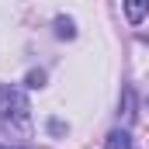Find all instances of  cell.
<instances>
[{
    "instance_id": "4",
    "label": "cell",
    "mask_w": 149,
    "mask_h": 149,
    "mask_svg": "<svg viewBox=\"0 0 149 149\" xmlns=\"http://www.w3.org/2000/svg\"><path fill=\"white\" fill-rule=\"evenodd\" d=\"M56 35L59 38H76V28L70 17H56Z\"/></svg>"
},
{
    "instance_id": "3",
    "label": "cell",
    "mask_w": 149,
    "mask_h": 149,
    "mask_svg": "<svg viewBox=\"0 0 149 149\" xmlns=\"http://www.w3.org/2000/svg\"><path fill=\"white\" fill-rule=\"evenodd\" d=\"M125 14H128L132 24H139L142 17H149V0H132V3H125Z\"/></svg>"
},
{
    "instance_id": "1",
    "label": "cell",
    "mask_w": 149,
    "mask_h": 149,
    "mask_svg": "<svg viewBox=\"0 0 149 149\" xmlns=\"http://www.w3.org/2000/svg\"><path fill=\"white\" fill-rule=\"evenodd\" d=\"M0 128L10 139H31V108L21 87H0Z\"/></svg>"
},
{
    "instance_id": "5",
    "label": "cell",
    "mask_w": 149,
    "mask_h": 149,
    "mask_svg": "<svg viewBox=\"0 0 149 149\" xmlns=\"http://www.w3.org/2000/svg\"><path fill=\"white\" fill-rule=\"evenodd\" d=\"M24 87H31V90L45 87V70H31V73H28V80H24Z\"/></svg>"
},
{
    "instance_id": "2",
    "label": "cell",
    "mask_w": 149,
    "mask_h": 149,
    "mask_svg": "<svg viewBox=\"0 0 149 149\" xmlns=\"http://www.w3.org/2000/svg\"><path fill=\"white\" fill-rule=\"evenodd\" d=\"M104 149H132V135L125 128H114V132H108V139H104Z\"/></svg>"
},
{
    "instance_id": "6",
    "label": "cell",
    "mask_w": 149,
    "mask_h": 149,
    "mask_svg": "<svg viewBox=\"0 0 149 149\" xmlns=\"http://www.w3.org/2000/svg\"><path fill=\"white\" fill-rule=\"evenodd\" d=\"M0 149H3V146H0Z\"/></svg>"
}]
</instances>
